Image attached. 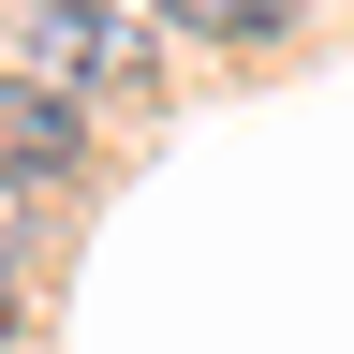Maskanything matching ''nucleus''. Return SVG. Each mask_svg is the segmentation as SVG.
I'll return each instance as SVG.
<instances>
[{"mask_svg":"<svg viewBox=\"0 0 354 354\" xmlns=\"http://www.w3.org/2000/svg\"><path fill=\"white\" fill-rule=\"evenodd\" d=\"M30 59H44V88H118L133 74V30L104 15V0H44V15H30Z\"/></svg>","mask_w":354,"mask_h":354,"instance_id":"1","label":"nucleus"},{"mask_svg":"<svg viewBox=\"0 0 354 354\" xmlns=\"http://www.w3.org/2000/svg\"><path fill=\"white\" fill-rule=\"evenodd\" d=\"M59 162H74V88L0 74V192H30V177H59Z\"/></svg>","mask_w":354,"mask_h":354,"instance_id":"2","label":"nucleus"},{"mask_svg":"<svg viewBox=\"0 0 354 354\" xmlns=\"http://www.w3.org/2000/svg\"><path fill=\"white\" fill-rule=\"evenodd\" d=\"M148 15H162L177 44H266V30L295 15V0H148Z\"/></svg>","mask_w":354,"mask_h":354,"instance_id":"3","label":"nucleus"},{"mask_svg":"<svg viewBox=\"0 0 354 354\" xmlns=\"http://www.w3.org/2000/svg\"><path fill=\"white\" fill-rule=\"evenodd\" d=\"M0 325H15V281H0Z\"/></svg>","mask_w":354,"mask_h":354,"instance_id":"4","label":"nucleus"}]
</instances>
